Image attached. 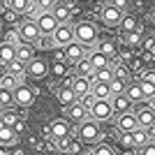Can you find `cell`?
<instances>
[{"mask_svg":"<svg viewBox=\"0 0 155 155\" xmlns=\"http://www.w3.org/2000/svg\"><path fill=\"white\" fill-rule=\"evenodd\" d=\"M114 102H111L109 97H95L91 102V116L95 118L97 123L100 120H109L111 116H114Z\"/></svg>","mask_w":155,"mask_h":155,"instance_id":"cell-1","label":"cell"},{"mask_svg":"<svg viewBox=\"0 0 155 155\" xmlns=\"http://www.w3.org/2000/svg\"><path fill=\"white\" fill-rule=\"evenodd\" d=\"M74 37H77V42H81L86 46L95 44L97 42V26L93 21H81V23L74 26Z\"/></svg>","mask_w":155,"mask_h":155,"instance_id":"cell-2","label":"cell"},{"mask_svg":"<svg viewBox=\"0 0 155 155\" xmlns=\"http://www.w3.org/2000/svg\"><path fill=\"white\" fill-rule=\"evenodd\" d=\"M19 37H21V42H28V44H35L39 37H42V30H39V23H37V19H23L19 23Z\"/></svg>","mask_w":155,"mask_h":155,"instance_id":"cell-3","label":"cell"},{"mask_svg":"<svg viewBox=\"0 0 155 155\" xmlns=\"http://www.w3.org/2000/svg\"><path fill=\"white\" fill-rule=\"evenodd\" d=\"M77 137H79V141H84V143H97L100 141V125H97L95 118L93 120L86 118L84 123H79Z\"/></svg>","mask_w":155,"mask_h":155,"instance_id":"cell-4","label":"cell"},{"mask_svg":"<svg viewBox=\"0 0 155 155\" xmlns=\"http://www.w3.org/2000/svg\"><path fill=\"white\" fill-rule=\"evenodd\" d=\"M70 134H72V127H70V123H67V120H63V118H56V120H51V123H49V137H51L53 141L67 143Z\"/></svg>","mask_w":155,"mask_h":155,"instance_id":"cell-5","label":"cell"},{"mask_svg":"<svg viewBox=\"0 0 155 155\" xmlns=\"http://www.w3.org/2000/svg\"><path fill=\"white\" fill-rule=\"evenodd\" d=\"M63 56H65V60L67 63H74V65H79L81 60H86L88 58V49H86V44H81V42H70L67 46H63Z\"/></svg>","mask_w":155,"mask_h":155,"instance_id":"cell-6","label":"cell"},{"mask_svg":"<svg viewBox=\"0 0 155 155\" xmlns=\"http://www.w3.org/2000/svg\"><path fill=\"white\" fill-rule=\"evenodd\" d=\"M123 16H125L123 9H118V7L109 5V2H107V5L100 9V19H102L104 26H109V28H120V21H123Z\"/></svg>","mask_w":155,"mask_h":155,"instance_id":"cell-7","label":"cell"},{"mask_svg":"<svg viewBox=\"0 0 155 155\" xmlns=\"http://www.w3.org/2000/svg\"><path fill=\"white\" fill-rule=\"evenodd\" d=\"M91 116V104H84V100H77L74 104L67 107V118H70L72 123H84L86 118Z\"/></svg>","mask_w":155,"mask_h":155,"instance_id":"cell-8","label":"cell"},{"mask_svg":"<svg viewBox=\"0 0 155 155\" xmlns=\"http://www.w3.org/2000/svg\"><path fill=\"white\" fill-rule=\"evenodd\" d=\"M51 37H53V44L60 46V49H63V46H67L70 42H74V39H77V37H74V28L67 26V23H60Z\"/></svg>","mask_w":155,"mask_h":155,"instance_id":"cell-9","label":"cell"},{"mask_svg":"<svg viewBox=\"0 0 155 155\" xmlns=\"http://www.w3.org/2000/svg\"><path fill=\"white\" fill-rule=\"evenodd\" d=\"M116 127H118V132H134V130L141 127V125H139V120H137L134 111H125V114H118Z\"/></svg>","mask_w":155,"mask_h":155,"instance_id":"cell-10","label":"cell"},{"mask_svg":"<svg viewBox=\"0 0 155 155\" xmlns=\"http://www.w3.org/2000/svg\"><path fill=\"white\" fill-rule=\"evenodd\" d=\"M37 23H39L42 35H53V32H56V28L60 26V21L56 19V14H53V12H42V14L37 16Z\"/></svg>","mask_w":155,"mask_h":155,"instance_id":"cell-11","label":"cell"},{"mask_svg":"<svg viewBox=\"0 0 155 155\" xmlns=\"http://www.w3.org/2000/svg\"><path fill=\"white\" fill-rule=\"evenodd\" d=\"M32 100H35V95H32V88H28V86L19 84L16 88H14V104H19V107H23V109H28L32 104Z\"/></svg>","mask_w":155,"mask_h":155,"instance_id":"cell-12","label":"cell"},{"mask_svg":"<svg viewBox=\"0 0 155 155\" xmlns=\"http://www.w3.org/2000/svg\"><path fill=\"white\" fill-rule=\"evenodd\" d=\"M26 72L30 77L39 79V77H44L46 72H49V65H46L44 60H39V58H32L30 63H26Z\"/></svg>","mask_w":155,"mask_h":155,"instance_id":"cell-13","label":"cell"},{"mask_svg":"<svg viewBox=\"0 0 155 155\" xmlns=\"http://www.w3.org/2000/svg\"><path fill=\"white\" fill-rule=\"evenodd\" d=\"M72 88L77 91L79 100H84L86 95H93V84L86 77H77V79H74V84H72Z\"/></svg>","mask_w":155,"mask_h":155,"instance_id":"cell-14","label":"cell"},{"mask_svg":"<svg viewBox=\"0 0 155 155\" xmlns=\"http://www.w3.org/2000/svg\"><path fill=\"white\" fill-rule=\"evenodd\" d=\"M88 60H91V65L95 67V72L97 70H104V67H111V63H109L111 58H109V56H104L102 51H97V49L88 53Z\"/></svg>","mask_w":155,"mask_h":155,"instance_id":"cell-15","label":"cell"},{"mask_svg":"<svg viewBox=\"0 0 155 155\" xmlns=\"http://www.w3.org/2000/svg\"><path fill=\"white\" fill-rule=\"evenodd\" d=\"M137 114V120H139V125H141V127H153L155 125V111L153 109H146V107H143V109H137L134 111Z\"/></svg>","mask_w":155,"mask_h":155,"instance_id":"cell-16","label":"cell"},{"mask_svg":"<svg viewBox=\"0 0 155 155\" xmlns=\"http://www.w3.org/2000/svg\"><path fill=\"white\" fill-rule=\"evenodd\" d=\"M0 60H2V67H7L12 60H16V46L12 42H2V46H0Z\"/></svg>","mask_w":155,"mask_h":155,"instance_id":"cell-17","label":"cell"},{"mask_svg":"<svg viewBox=\"0 0 155 155\" xmlns=\"http://www.w3.org/2000/svg\"><path fill=\"white\" fill-rule=\"evenodd\" d=\"M114 109L118 111V114H125V111H132V107H134V102L130 100L125 93H120V95H114Z\"/></svg>","mask_w":155,"mask_h":155,"instance_id":"cell-18","label":"cell"},{"mask_svg":"<svg viewBox=\"0 0 155 155\" xmlns=\"http://www.w3.org/2000/svg\"><path fill=\"white\" fill-rule=\"evenodd\" d=\"M58 100L65 104V107H70V104H74L79 100V95H77V91H74L72 86H65V88L58 91Z\"/></svg>","mask_w":155,"mask_h":155,"instance_id":"cell-19","label":"cell"},{"mask_svg":"<svg viewBox=\"0 0 155 155\" xmlns=\"http://www.w3.org/2000/svg\"><path fill=\"white\" fill-rule=\"evenodd\" d=\"M14 141H16L14 127H12V125H7V123H2V127H0V143H2V146H12Z\"/></svg>","mask_w":155,"mask_h":155,"instance_id":"cell-20","label":"cell"},{"mask_svg":"<svg viewBox=\"0 0 155 155\" xmlns=\"http://www.w3.org/2000/svg\"><path fill=\"white\" fill-rule=\"evenodd\" d=\"M16 58L23 60V63H30V60H32V46L28 44V42L16 44Z\"/></svg>","mask_w":155,"mask_h":155,"instance_id":"cell-21","label":"cell"},{"mask_svg":"<svg viewBox=\"0 0 155 155\" xmlns=\"http://www.w3.org/2000/svg\"><path fill=\"white\" fill-rule=\"evenodd\" d=\"M32 7V0H9V9L16 14H28Z\"/></svg>","mask_w":155,"mask_h":155,"instance_id":"cell-22","label":"cell"},{"mask_svg":"<svg viewBox=\"0 0 155 155\" xmlns=\"http://www.w3.org/2000/svg\"><path fill=\"white\" fill-rule=\"evenodd\" d=\"M111 95V86L104 81H93V97H109Z\"/></svg>","mask_w":155,"mask_h":155,"instance_id":"cell-23","label":"cell"},{"mask_svg":"<svg viewBox=\"0 0 155 155\" xmlns=\"http://www.w3.org/2000/svg\"><path fill=\"white\" fill-rule=\"evenodd\" d=\"M139 86H141V93H143L146 100H153L155 97V81L150 77H146L143 81H139Z\"/></svg>","mask_w":155,"mask_h":155,"instance_id":"cell-24","label":"cell"},{"mask_svg":"<svg viewBox=\"0 0 155 155\" xmlns=\"http://www.w3.org/2000/svg\"><path fill=\"white\" fill-rule=\"evenodd\" d=\"M125 95H127L134 104H137V102H141V100H146V97H143V93H141V86H139V84L127 86V88H125Z\"/></svg>","mask_w":155,"mask_h":155,"instance_id":"cell-25","label":"cell"},{"mask_svg":"<svg viewBox=\"0 0 155 155\" xmlns=\"http://www.w3.org/2000/svg\"><path fill=\"white\" fill-rule=\"evenodd\" d=\"M132 137H134V146L137 148H143V146L148 143V132H146V127H137L134 132H132Z\"/></svg>","mask_w":155,"mask_h":155,"instance_id":"cell-26","label":"cell"},{"mask_svg":"<svg viewBox=\"0 0 155 155\" xmlns=\"http://www.w3.org/2000/svg\"><path fill=\"white\" fill-rule=\"evenodd\" d=\"M51 12L56 14V19H58L60 23H67V19H70V7H67V5L58 2V5H53V9H51Z\"/></svg>","mask_w":155,"mask_h":155,"instance_id":"cell-27","label":"cell"},{"mask_svg":"<svg viewBox=\"0 0 155 155\" xmlns=\"http://www.w3.org/2000/svg\"><path fill=\"white\" fill-rule=\"evenodd\" d=\"M114 77H116V70H114V67H104V70L95 72V79H97V81H104V84H111Z\"/></svg>","mask_w":155,"mask_h":155,"instance_id":"cell-28","label":"cell"},{"mask_svg":"<svg viewBox=\"0 0 155 155\" xmlns=\"http://www.w3.org/2000/svg\"><path fill=\"white\" fill-rule=\"evenodd\" d=\"M97 51H102L104 56H109V58H114V56H116V44H114V42H109V39H104V42H100V44H97Z\"/></svg>","mask_w":155,"mask_h":155,"instance_id":"cell-29","label":"cell"},{"mask_svg":"<svg viewBox=\"0 0 155 155\" xmlns=\"http://www.w3.org/2000/svg\"><path fill=\"white\" fill-rule=\"evenodd\" d=\"M123 42H125V44H130V46H139V44H141V35H139V30L125 32V35H123Z\"/></svg>","mask_w":155,"mask_h":155,"instance_id":"cell-30","label":"cell"},{"mask_svg":"<svg viewBox=\"0 0 155 155\" xmlns=\"http://www.w3.org/2000/svg\"><path fill=\"white\" fill-rule=\"evenodd\" d=\"M111 95H120V93H125V88H127V86H125V81H123V77H114V81H111Z\"/></svg>","mask_w":155,"mask_h":155,"instance_id":"cell-31","label":"cell"},{"mask_svg":"<svg viewBox=\"0 0 155 155\" xmlns=\"http://www.w3.org/2000/svg\"><path fill=\"white\" fill-rule=\"evenodd\" d=\"M137 28H139L137 19H134V16H127V14H125L123 21H120V30H123V32H130V30H137Z\"/></svg>","mask_w":155,"mask_h":155,"instance_id":"cell-32","label":"cell"},{"mask_svg":"<svg viewBox=\"0 0 155 155\" xmlns=\"http://www.w3.org/2000/svg\"><path fill=\"white\" fill-rule=\"evenodd\" d=\"M12 102H14V91H7V88H2V91H0V104H2V109H7Z\"/></svg>","mask_w":155,"mask_h":155,"instance_id":"cell-33","label":"cell"},{"mask_svg":"<svg viewBox=\"0 0 155 155\" xmlns=\"http://www.w3.org/2000/svg\"><path fill=\"white\" fill-rule=\"evenodd\" d=\"M23 65H26L23 60H19V58H16V60H12V63L7 65L5 70H9V74H14V77H19L21 72H23Z\"/></svg>","mask_w":155,"mask_h":155,"instance_id":"cell-34","label":"cell"},{"mask_svg":"<svg viewBox=\"0 0 155 155\" xmlns=\"http://www.w3.org/2000/svg\"><path fill=\"white\" fill-rule=\"evenodd\" d=\"M2 123H7V125H12V127H16L19 125V118H16V114L14 111H2Z\"/></svg>","mask_w":155,"mask_h":155,"instance_id":"cell-35","label":"cell"},{"mask_svg":"<svg viewBox=\"0 0 155 155\" xmlns=\"http://www.w3.org/2000/svg\"><path fill=\"white\" fill-rule=\"evenodd\" d=\"M120 143L127 146V148H132V146H134V137H132V132H120Z\"/></svg>","mask_w":155,"mask_h":155,"instance_id":"cell-36","label":"cell"},{"mask_svg":"<svg viewBox=\"0 0 155 155\" xmlns=\"http://www.w3.org/2000/svg\"><path fill=\"white\" fill-rule=\"evenodd\" d=\"M93 155H114V148H111V146H95V148H93Z\"/></svg>","mask_w":155,"mask_h":155,"instance_id":"cell-37","label":"cell"},{"mask_svg":"<svg viewBox=\"0 0 155 155\" xmlns=\"http://www.w3.org/2000/svg\"><path fill=\"white\" fill-rule=\"evenodd\" d=\"M2 88H7V91H14V88H16V81H14V77L5 74V77H2Z\"/></svg>","mask_w":155,"mask_h":155,"instance_id":"cell-38","label":"cell"},{"mask_svg":"<svg viewBox=\"0 0 155 155\" xmlns=\"http://www.w3.org/2000/svg\"><path fill=\"white\" fill-rule=\"evenodd\" d=\"M109 5H114V7H118V9H123L125 12V7H127V0H107Z\"/></svg>","mask_w":155,"mask_h":155,"instance_id":"cell-39","label":"cell"},{"mask_svg":"<svg viewBox=\"0 0 155 155\" xmlns=\"http://www.w3.org/2000/svg\"><path fill=\"white\" fill-rule=\"evenodd\" d=\"M63 148L67 150V153H79V150H81V148H79V143H77V141H72V143H67V146H63Z\"/></svg>","mask_w":155,"mask_h":155,"instance_id":"cell-40","label":"cell"},{"mask_svg":"<svg viewBox=\"0 0 155 155\" xmlns=\"http://www.w3.org/2000/svg\"><path fill=\"white\" fill-rule=\"evenodd\" d=\"M139 153H143V155H155V146H150V143H146L143 148H139Z\"/></svg>","mask_w":155,"mask_h":155,"instance_id":"cell-41","label":"cell"},{"mask_svg":"<svg viewBox=\"0 0 155 155\" xmlns=\"http://www.w3.org/2000/svg\"><path fill=\"white\" fill-rule=\"evenodd\" d=\"M148 21H150V23H155V9H150V12H148Z\"/></svg>","mask_w":155,"mask_h":155,"instance_id":"cell-42","label":"cell"}]
</instances>
